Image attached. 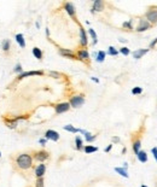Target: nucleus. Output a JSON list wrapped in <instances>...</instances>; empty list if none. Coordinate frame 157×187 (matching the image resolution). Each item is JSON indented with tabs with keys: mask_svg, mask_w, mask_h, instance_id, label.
Listing matches in <instances>:
<instances>
[{
	"mask_svg": "<svg viewBox=\"0 0 157 187\" xmlns=\"http://www.w3.org/2000/svg\"><path fill=\"white\" fill-rule=\"evenodd\" d=\"M63 129H64V130H67V132H70V133H75V134H76V133L80 132V129L75 128V127H74V126H71V124H67V126H64V127H63Z\"/></svg>",
	"mask_w": 157,
	"mask_h": 187,
	"instance_id": "obj_26",
	"label": "nucleus"
},
{
	"mask_svg": "<svg viewBox=\"0 0 157 187\" xmlns=\"http://www.w3.org/2000/svg\"><path fill=\"white\" fill-rule=\"evenodd\" d=\"M75 144H76V150H77V151L84 150V142H82L81 137H78V135L75 137Z\"/></svg>",
	"mask_w": 157,
	"mask_h": 187,
	"instance_id": "obj_19",
	"label": "nucleus"
},
{
	"mask_svg": "<svg viewBox=\"0 0 157 187\" xmlns=\"http://www.w3.org/2000/svg\"><path fill=\"white\" fill-rule=\"evenodd\" d=\"M108 55H110V56L115 57V56L119 55V51H117L114 46H110V47H109V50H108Z\"/></svg>",
	"mask_w": 157,
	"mask_h": 187,
	"instance_id": "obj_30",
	"label": "nucleus"
},
{
	"mask_svg": "<svg viewBox=\"0 0 157 187\" xmlns=\"http://www.w3.org/2000/svg\"><path fill=\"white\" fill-rule=\"evenodd\" d=\"M46 141H47V139H40V140H39V142H40V144H41L42 146H44V145L46 144Z\"/></svg>",
	"mask_w": 157,
	"mask_h": 187,
	"instance_id": "obj_40",
	"label": "nucleus"
},
{
	"mask_svg": "<svg viewBox=\"0 0 157 187\" xmlns=\"http://www.w3.org/2000/svg\"><path fill=\"white\" fill-rule=\"evenodd\" d=\"M104 6H105V3L102 1V0H96V1L93 3V7L91 9V12L94 13L96 11L97 12H102L104 10Z\"/></svg>",
	"mask_w": 157,
	"mask_h": 187,
	"instance_id": "obj_13",
	"label": "nucleus"
},
{
	"mask_svg": "<svg viewBox=\"0 0 157 187\" xmlns=\"http://www.w3.org/2000/svg\"><path fill=\"white\" fill-rule=\"evenodd\" d=\"M111 149H112V144H110V145H109L108 147H107L105 150H104V151H105V152H110V151H111Z\"/></svg>",
	"mask_w": 157,
	"mask_h": 187,
	"instance_id": "obj_39",
	"label": "nucleus"
},
{
	"mask_svg": "<svg viewBox=\"0 0 157 187\" xmlns=\"http://www.w3.org/2000/svg\"><path fill=\"white\" fill-rule=\"evenodd\" d=\"M145 18H146V21H148L151 25L157 24V9H150V10L146 12Z\"/></svg>",
	"mask_w": 157,
	"mask_h": 187,
	"instance_id": "obj_4",
	"label": "nucleus"
},
{
	"mask_svg": "<svg viewBox=\"0 0 157 187\" xmlns=\"http://www.w3.org/2000/svg\"><path fill=\"white\" fill-rule=\"evenodd\" d=\"M15 39H16V41L18 42V45H19L22 48L25 47V41H24V36H23V34H17V35L15 36Z\"/></svg>",
	"mask_w": 157,
	"mask_h": 187,
	"instance_id": "obj_22",
	"label": "nucleus"
},
{
	"mask_svg": "<svg viewBox=\"0 0 157 187\" xmlns=\"http://www.w3.org/2000/svg\"><path fill=\"white\" fill-rule=\"evenodd\" d=\"M70 110V104L68 101H64V103H59V104H56L55 105V111L57 115L59 114H64Z\"/></svg>",
	"mask_w": 157,
	"mask_h": 187,
	"instance_id": "obj_5",
	"label": "nucleus"
},
{
	"mask_svg": "<svg viewBox=\"0 0 157 187\" xmlns=\"http://www.w3.org/2000/svg\"><path fill=\"white\" fill-rule=\"evenodd\" d=\"M119 53H122L123 56H128L129 53H130V51H129L128 47H121V48L119 50Z\"/></svg>",
	"mask_w": 157,
	"mask_h": 187,
	"instance_id": "obj_32",
	"label": "nucleus"
},
{
	"mask_svg": "<svg viewBox=\"0 0 157 187\" xmlns=\"http://www.w3.org/2000/svg\"><path fill=\"white\" fill-rule=\"evenodd\" d=\"M15 165L19 170H29L33 167V156H30L29 153H19L16 157Z\"/></svg>",
	"mask_w": 157,
	"mask_h": 187,
	"instance_id": "obj_1",
	"label": "nucleus"
},
{
	"mask_svg": "<svg viewBox=\"0 0 157 187\" xmlns=\"http://www.w3.org/2000/svg\"><path fill=\"white\" fill-rule=\"evenodd\" d=\"M140 187H148V186H146V185H141Z\"/></svg>",
	"mask_w": 157,
	"mask_h": 187,
	"instance_id": "obj_43",
	"label": "nucleus"
},
{
	"mask_svg": "<svg viewBox=\"0 0 157 187\" xmlns=\"http://www.w3.org/2000/svg\"><path fill=\"white\" fill-rule=\"evenodd\" d=\"M105 56H107V52H105V51H99V52L97 53L96 60H97L98 63H102V62L105 60Z\"/></svg>",
	"mask_w": 157,
	"mask_h": 187,
	"instance_id": "obj_24",
	"label": "nucleus"
},
{
	"mask_svg": "<svg viewBox=\"0 0 157 187\" xmlns=\"http://www.w3.org/2000/svg\"><path fill=\"white\" fill-rule=\"evenodd\" d=\"M4 123H5L6 127H9L10 129H15V128H17V126H18V122L16 121L15 118H12V119L4 118Z\"/></svg>",
	"mask_w": 157,
	"mask_h": 187,
	"instance_id": "obj_16",
	"label": "nucleus"
},
{
	"mask_svg": "<svg viewBox=\"0 0 157 187\" xmlns=\"http://www.w3.org/2000/svg\"><path fill=\"white\" fill-rule=\"evenodd\" d=\"M58 52L59 55L65 57V58H69V59H77L76 55L71 51V50H68V48H58Z\"/></svg>",
	"mask_w": 157,
	"mask_h": 187,
	"instance_id": "obj_8",
	"label": "nucleus"
},
{
	"mask_svg": "<svg viewBox=\"0 0 157 187\" xmlns=\"http://www.w3.org/2000/svg\"><path fill=\"white\" fill-rule=\"evenodd\" d=\"M151 27H152V25H151L146 19L141 18V19H139V24H138V27L135 28V32H137V33H143V32H145V30H149Z\"/></svg>",
	"mask_w": 157,
	"mask_h": 187,
	"instance_id": "obj_7",
	"label": "nucleus"
},
{
	"mask_svg": "<svg viewBox=\"0 0 157 187\" xmlns=\"http://www.w3.org/2000/svg\"><path fill=\"white\" fill-rule=\"evenodd\" d=\"M14 71H15V73H17L18 75L23 73V68H22V65H21L19 63H18V64H17V65L15 66V69H14Z\"/></svg>",
	"mask_w": 157,
	"mask_h": 187,
	"instance_id": "obj_35",
	"label": "nucleus"
},
{
	"mask_svg": "<svg viewBox=\"0 0 157 187\" xmlns=\"http://www.w3.org/2000/svg\"><path fill=\"white\" fill-rule=\"evenodd\" d=\"M48 76L55 77V78H59V77H62V74L57 73V71H48Z\"/></svg>",
	"mask_w": 157,
	"mask_h": 187,
	"instance_id": "obj_34",
	"label": "nucleus"
},
{
	"mask_svg": "<svg viewBox=\"0 0 157 187\" xmlns=\"http://www.w3.org/2000/svg\"><path fill=\"white\" fill-rule=\"evenodd\" d=\"M84 151L85 153H92V152H97L98 151V147H96V146H92V145H86L84 146Z\"/></svg>",
	"mask_w": 157,
	"mask_h": 187,
	"instance_id": "obj_23",
	"label": "nucleus"
},
{
	"mask_svg": "<svg viewBox=\"0 0 157 187\" xmlns=\"http://www.w3.org/2000/svg\"><path fill=\"white\" fill-rule=\"evenodd\" d=\"M111 141H112V142H120V138H119V137H112V138H111Z\"/></svg>",
	"mask_w": 157,
	"mask_h": 187,
	"instance_id": "obj_38",
	"label": "nucleus"
},
{
	"mask_svg": "<svg viewBox=\"0 0 157 187\" xmlns=\"http://www.w3.org/2000/svg\"><path fill=\"white\" fill-rule=\"evenodd\" d=\"M157 45V37L155 39V40H152V41L150 42V45H149V50L150 48H155V46Z\"/></svg>",
	"mask_w": 157,
	"mask_h": 187,
	"instance_id": "obj_36",
	"label": "nucleus"
},
{
	"mask_svg": "<svg viewBox=\"0 0 157 187\" xmlns=\"http://www.w3.org/2000/svg\"><path fill=\"white\" fill-rule=\"evenodd\" d=\"M122 27L125 29H127V30H130L132 32L133 30V25H132V19H129V21H127V22H125L123 24H122Z\"/></svg>",
	"mask_w": 157,
	"mask_h": 187,
	"instance_id": "obj_29",
	"label": "nucleus"
},
{
	"mask_svg": "<svg viewBox=\"0 0 157 187\" xmlns=\"http://www.w3.org/2000/svg\"><path fill=\"white\" fill-rule=\"evenodd\" d=\"M84 135H85L87 142H92V141H94V140L97 139V135H92V134H91V133H88V132H86Z\"/></svg>",
	"mask_w": 157,
	"mask_h": 187,
	"instance_id": "obj_27",
	"label": "nucleus"
},
{
	"mask_svg": "<svg viewBox=\"0 0 157 187\" xmlns=\"http://www.w3.org/2000/svg\"><path fill=\"white\" fill-rule=\"evenodd\" d=\"M137 157H138V159H139V162H141V163H145V162H148V153L145 152V151H139L138 153H137Z\"/></svg>",
	"mask_w": 157,
	"mask_h": 187,
	"instance_id": "obj_18",
	"label": "nucleus"
},
{
	"mask_svg": "<svg viewBox=\"0 0 157 187\" xmlns=\"http://www.w3.org/2000/svg\"><path fill=\"white\" fill-rule=\"evenodd\" d=\"M28 76H44V71L41 70H34V71H27V73H22L17 76V80H22L24 77H28Z\"/></svg>",
	"mask_w": 157,
	"mask_h": 187,
	"instance_id": "obj_10",
	"label": "nucleus"
},
{
	"mask_svg": "<svg viewBox=\"0 0 157 187\" xmlns=\"http://www.w3.org/2000/svg\"><path fill=\"white\" fill-rule=\"evenodd\" d=\"M151 152H152V155H153V157H155V159H156V162H157V147H152V149H151Z\"/></svg>",
	"mask_w": 157,
	"mask_h": 187,
	"instance_id": "obj_37",
	"label": "nucleus"
},
{
	"mask_svg": "<svg viewBox=\"0 0 157 187\" xmlns=\"http://www.w3.org/2000/svg\"><path fill=\"white\" fill-rule=\"evenodd\" d=\"M1 48L4 50V52H9V51H10V48H11V42H10V40H7V39L4 40L3 44H1Z\"/></svg>",
	"mask_w": 157,
	"mask_h": 187,
	"instance_id": "obj_25",
	"label": "nucleus"
},
{
	"mask_svg": "<svg viewBox=\"0 0 157 187\" xmlns=\"http://www.w3.org/2000/svg\"><path fill=\"white\" fill-rule=\"evenodd\" d=\"M92 80H93V81H96V82H99V80H98V78H96V77H92Z\"/></svg>",
	"mask_w": 157,
	"mask_h": 187,
	"instance_id": "obj_41",
	"label": "nucleus"
},
{
	"mask_svg": "<svg viewBox=\"0 0 157 187\" xmlns=\"http://www.w3.org/2000/svg\"><path fill=\"white\" fill-rule=\"evenodd\" d=\"M35 187H45V180L44 178H39L35 181Z\"/></svg>",
	"mask_w": 157,
	"mask_h": 187,
	"instance_id": "obj_31",
	"label": "nucleus"
},
{
	"mask_svg": "<svg viewBox=\"0 0 157 187\" xmlns=\"http://www.w3.org/2000/svg\"><path fill=\"white\" fill-rule=\"evenodd\" d=\"M45 173H46V164H45V163H41V164H39V165L35 168V170H34V175H35L36 179H39V178H44Z\"/></svg>",
	"mask_w": 157,
	"mask_h": 187,
	"instance_id": "obj_11",
	"label": "nucleus"
},
{
	"mask_svg": "<svg viewBox=\"0 0 157 187\" xmlns=\"http://www.w3.org/2000/svg\"><path fill=\"white\" fill-rule=\"evenodd\" d=\"M115 171L117 173V174H120L121 176L126 178V179H128V178H129L128 173H127V169H125V168H120V167H116V168H115Z\"/></svg>",
	"mask_w": 157,
	"mask_h": 187,
	"instance_id": "obj_20",
	"label": "nucleus"
},
{
	"mask_svg": "<svg viewBox=\"0 0 157 187\" xmlns=\"http://www.w3.org/2000/svg\"><path fill=\"white\" fill-rule=\"evenodd\" d=\"M69 104H70V108H75V109L81 108V106L85 104V97H84V94H76V96L71 97Z\"/></svg>",
	"mask_w": 157,
	"mask_h": 187,
	"instance_id": "obj_2",
	"label": "nucleus"
},
{
	"mask_svg": "<svg viewBox=\"0 0 157 187\" xmlns=\"http://www.w3.org/2000/svg\"><path fill=\"white\" fill-rule=\"evenodd\" d=\"M64 10L67 11L68 15L75 21L77 22V17H76V10H75V6L73 3H64Z\"/></svg>",
	"mask_w": 157,
	"mask_h": 187,
	"instance_id": "obj_6",
	"label": "nucleus"
},
{
	"mask_svg": "<svg viewBox=\"0 0 157 187\" xmlns=\"http://www.w3.org/2000/svg\"><path fill=\"white\" fill-rule=\"evenodd\" d=\"M0 157H1V152H0Z\"/></svg>",
	"mask_w": 157,
	"mask_h": 187,
	"instance_id": "obj_44",
	"label": "nucleus"
},
{
	"mask_svg": "<svg viewBox=\"0 0 157 187\" xmlns=\"http://www.w3.org/2000/svg\"><path fill=\"white\" fill-rule=\"evenodd\" d=\"M141 93H143V88H141V87H134V88L132 89V94H134V96L141 94Z\"/></svg>",
	"mask_w": 157,
	"mask_h": 187,
	"instance_id": "obj_33",
	"label": "nucleus"
},
{
	"mask_svg": "<svg viewBox=\"0 0 157 187\" xmlns=\"http://www.w3.org/2000/svg\"><path fill=\"white\" fill-rule=\"evenodd\" d=\"M45 139L52 140V141H58V140H59V133L56 132V130L48 129V130H46V133H45Z\"/></svg>",
	"mask_w": 157,
	"mask_h": 187,
	"instance_id": "obj_9",
	"label": "nucleus"
},
{
	"mask_svg": "<svg viewBox=\"0 0 157 187\" xmlns=\"http://www.w3.org/2000/svg\"><path fill=\"white\" fill-rule=\"evenodd\" d=\"M76 57L78 60H81V62H88L89 60V53L87 50H80V51H77L76 53Z\"/></svg>",
	"mask_w": 157,
	"mask_h": 187,
	"instance_id": "obj_12",
	"label": "nucleus"
},
{
	"mask_svg": "<svg viewBox=\"0 0 157 187\" xmlns=\"http://www.w3.org/2000/svg\"><path fill=\"white\" fill-rule=\"evenodd\" d=\"M149 51H150L149 48H139V50H135V51L133 52V58H134V59H140V58H143L144 56H145Z\"/></svg>",
	"mask_w": 157,
	"mask_h": 187,
	"instance_id": "obj_15",
	"label": "nucleus"
},
{
	"mask_svg": "<svg viewBox=\"0 0 157 187\" xmlns=\"http://www.w3.org/2000/svg\"><path fill=\"white\" fill-rule=\"evenodd\" d=\"M88 44V39H87V34H86V30L80 25V45L82 47H86Z\"/></svg>",
	"mask_w": 157,
	"mask_h": 187,
	"instance_id": "obj_14",
	"label": "nucleus"
},
{
	"mask_svg": "<svg viewBox=\"0 0 157 187\" xmlns=\"http://www.w3.org/2000/svg\"><path fill=\"white\" fill-rule=\"evenodd\" d=\"M140 147H141V139H140V138L134 139V140H133V145H132V149H133V151H134L135 155L140 151Z\"/></svg>",
	"mask_w": 157,
	"mask_h": 187,
	"instance_id": "obj_17",
	"label": "nucleus"
},
{
	"mask_svg": "<svg viewBox=\"0 0 157 187\" xmlns=\"http://www.w3.org/2000/svg\"><path fill=\"white\" fill-rule=\"evenodd\" d=\"M46 35H47V36L50 35V30H48V29H46Z\"/></svg>",
	"mask_w": 157,
	"mask_h": 187,
	"instance_id": "obj_42",
	"label": "nucleus"
},
{
	"mask_svg": "<svg viewBox=\"0 0 157 187\" xmlns=\"http://www.w3.org/2000/svg\"><path fill=\"white\" fill-rule=\"evenodd\" d=\"M33 55H34V57L36 58V59H39V60H41L42 59V51L39 48V47H34L33 48Z\"/></svg>",
	"mask_w": 157,
	"mask_h": 187,
	"instance_id": "obj_21",
	"label": "nucleus"
},
{
	"mask_svg": "<svg viewBox=\"0 0 157 187\" xmlns=\"http://www.w3.org/2000/svg\"><path fill=\"white\" fill-rule=\"evenodd\" d=\"M50 158V152L46 151V150H39V151H35L34 152V156H33V159H35V161L40 162V163H45L47 159Z\"/></svg>",
	"mask_w": 157,
	"mask_h": 187,
	"instance_id": "obj_3",
	"label": "nucleus"
},
{
	"mask_svg": "<svg viewBox=\"0 0 157 187\" xmlns=\"http://www.w3.org/2000/svg\"><path fill=\"white\" fill-rule=\"evenodd\" d=\"M88 33H89V35L92 36V39H93V45H96V44L98 42V40H97V34H96L94 29H93V28H89V29H88Z\"/></svg>",
	"mask_w": 157,
	"mask_h": 187,
	"instance_id": "obj_28",
	"label": "nucleus"
}]
</instances>
